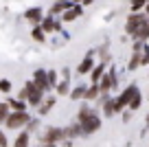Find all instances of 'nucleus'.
Returning a JSON list of instances; mask_svg holds the SVG:
<instances>
[{"label":"nucleus","instance_id":"nucleus-1","mask_svg":"<svg viewBox=\"0 0 149 147\" xmlns=\"http://www.w3.org/2000/svg\"><path fill=\"white\" fill-rule=\"evenodd\" d=\"M29 121H31V114L26 110L24 112H9V116H7V121L2 125L7 130H22V127H26Z\"/></svg>","mask_w":149,"mask_h":147},{"label":"nucleus","instance_id":"nucleus-2","mask_svg":"<svg viewBox=\"0 0 149 147\" xmlns=\"http://www.w3.org/2000/svg\"><path fill=\"white\" fill-rule=\"evenodd\" d=\"M66 127H57V125H51V127H46V132H44L42 136V143L44 145H57V143L66 141Z\"/></svg>","mask_w":149,"mask_h":147},{"label":"nucleus","instance_id":"nucleus-3","mask_svg":"<svg viewBox=\"0 0 149 147\" xmlns=\"http://www.w3.org/2000/svg\"><path fill=\"white\" fill-rule=\"evenodd\" d=\"M116 83H118V79H116V70L110 68L107 73H103V77L99 79L97 86H99V92H105V94H107L112 88H116Z\"/></svg>","mask_w":149,"mask_h":147},{"label":"nucleus","instance_id":"nucleus-4","mask_svg":"<svg viewBox=\"0 0 149 147\" xmlns=\"http://www.w3.org/2000/svg\"><path fill=\"white\" fill-rule=\"evenodd\" d=\"M147 20H149V18H147V15H143V13H130V18H127V24H125V33L134 35V33L138 31V29L143 27Z\"/></svg>","mask_w":149,"mask_h":147},{"label":"nucleus","instance_id":"nucleus-5","mask_svg":"<svg viewBox=\"0 0 149 147\" xmlns=\"http://www.w3.org/2000/svg\"><path fill=\"white\" fill-rule=\"evenodd\" d=\"M79 125H81V132H84V136H88V134H94L99 127H101V116L94 112L92 116H88L86 121H81Z\"/></svg>","mask_w":149,"mask_h":147},{"label":"nucleus","instance_id":"nucleus-6","mask_svg":"<svg viewBox=\"0 0 149 147\" xmlns=\"http://www.w3.org/2000/svg\"><path fill=\"white\" fill-rule=\"evenodd\" d=\"M136 90H138V86H136V83H130V86H127L125 90L118 94V99H116V114L127 106V103H130V99L134 97V92H136Z\"/></svg>","mask_w":149,"mask_h":147},{"label":"nucleus","instance_id":"nucleus-7","mask_svg":"<svg viewBox=\"0 0 149 147\" xmlns=\"http://www.w3.org/2000/svg\"><path fill=\"white\" fill-rule=\"evenodd\" d=\"M24 90L29 92V106H40V103L44 101V92H40L35 86H33V81H26L24 83Z\"/></svg>","mask_w":149,"mask_h":147},{"label":"nucleus","instance_id":"nucleus-8","mask_svg":"<svg viewBox=\"0 0 149 147\" xmlns=\"http://www.w3.org/2000/svg\"><path fill=\"white\" fill-rule=\"evenodd\" d=\"M33 86L37 88L40 92H46L48 90V81H46V70L37 68L35 73H33Z\"/></svg>","mask_w":149,"mask_h":147},{"label":"nucleus","instance_id":"nucleus-9","mask_svg":"<svg viewBox=\"0 0 149 147\" xmlns=\"http://www.w3.org/2000/svg\"><path fill=\"white\" fill-rule=\"evenodd\" d=\"M24 20H26L29 24H33V27H37V24L42 22V9L40 7H31V9H26L24 11Z\"/></svg>","mask_w":149,"mask_h":147},{"label":"nucleus","instance_id":"nucleus-10","mask_svg":"<svg viewBox=\"0 0 149 147\" xmlns=\"http://www.w3.org/2000/svg\"><path fill=\"white\" fill-rule=\"evenodd\" d=\"M81 13H84V7H81V5H72L68 11L61 13V22H72V20H77Z\"/></svg>","mask_w":149,"mask_h":147},{"label":"nucleus","instance_id":"nucleus-11","mask_svg":"<svg viewBox=\"0 0 149 147\" xmlns=\"http://www.w3.org/2000/svg\"><path fill=\"white\" fill-rule=\"evenodd\" d=\"M92 68H94V60H92V53H90V55L84 57V62L77 66V75H86V73H90Z\"/></svg>","mask_w":149,"mask_h":147},{"label":"nucleus","instance_id":"nucleus-12","mask_svg":"<svg viewBox=\"0 0 149 147\" xmlns=\"http://www.w3.org/2000/svg\"><path fill=\"white\" fill-rule=\"evenodd\" d=\"M13 147H31V134H29L26 130H22V132L15 136Z\"/></svg>","mask_w":149,"mask_h":147},{"label":"nucleus","instance_id":"nucleus-13","mask_svg":"<svg viewBox=\"0 0 149 147\" xmlns=\"http://www.w3.org/2000/svg\"><path fill=\"white\" fill-rule=\"evenodd\" d=\"M40 29H42L44 33L59 31V22H57V20H53V18H46V20H42V22H40Z\"/></svg>","mask_w":149,"mask_h":147},{"label":"nucleus","instance_id":"nucleus-14","mask_svg":"<svg viewBox=\"0 0 149 147\" xmlns=\"http://www.w3.org/2000/svg\"><path fill=\"white\" fill-rule=\"evenodd\" d=\"M92 114H94V108H90V106H81V108H79V112H77V123L86 121L88 116H92Z\"/></svg>","mask_w":149,"mask_h":147},{"label":"nucleus","instance_id":"nucleus-15","mask_svg":"<svg viewBox=\"0 0 149 147\" xmlns=\"http://www.w3.org/2000/svg\"><path fill=\"white\" fill-rule=\"evenodd\" d=\"M103 114L105 116H114L116 114V99H107L103 103Z\"/></svg>","mask_w":149,"mask_h":147},{"label":"nucleus","instance_id":"nucleus-16","mask_svg":"<svg viewBox=\"0 0 149 147\" xmlns=\"http://www.w3.org/2000/svg\"><path fill=\"white\" fill-rule=\"evenodd\" d=\"M7 106H9L11 112H24L26 110V103L24 101H18V99H9V101H5Z\"/></svg>","mask_w":149,"mask_h":147},{"label":"nucleus","instance_id":"nucleus-17","mask_svg":"<svg viewBox=\"0 0 149 147\" xmlns=\"http://www.w3.org/2000/svg\"><path fill=\"white\" fill-rule=\"evenodd\" d=\"M99 94H101V92H99V86H97V83H92L90 88H86L84 99H86V101H94V99H99Z\"/></svg>","mask_w":149,"mask_h":147},{"label":"nucleus","instance_id":"nucleus-18","mask_svg":"<svg viewBox=\"0 0 149 147\" xmlns=\"http://www.w3.org/2000/svg\"><path fill=\"white\" fill-rule=\"evenodd\" d=\"M140 103H143V94H140V90H136L134 97L130 99V103H127V108L134 112V110H138V108H140Z\"/></svg>","mask_w":149,"mask_h":147},{"label":"nucleus","instance_id":"nucleus-19","mask_svg":"<svg viewBox=\"0 0 149 147\" xmlns=\"http://www.w3.org/2000/svg\"><path fill=\"white\" fill-rule=\"evenodd\" d=\"M66 136L68 138H77V136H84V132H81V125L79 123H72L66 127Z\"/></svg>","mask_w":149,"mask_h":147},{"label":"nucleus","instance_id":"nucleus-20","mask_svg":"<svg viewBox=\"0 0 149 147\" xmlns=\"http://www.w3.org/2000/svg\"><path fill=\"white\" fill-rule=\"evenodd\" d=\"M103 73H105V66H103V64L94 66V68L90 70V79H92V83H99V79L103 77Z\"/></svg>","mask_w":149,"mask_h":147},{"label":"nucleus","instance_id":"nucleus-21","mask_svg":"<svg viewBox=\"0 0 149 147\" xmlns=\"http://www.w3.org/2000/svg\"><path fill=\"white\" fill-rule=\"evenodd\" d=\"M55 106V97H48L46 101H42L40 103V116H44V114H48L51 112V108Z\"/></svg>","mask_w":149,"mask_h":147},{"label":"nucleus","instance_id":"nucleus-22","mask_svg":"<svg viewBox=\"0 0 149 147\" xmlns=\"http://www.w3.org/2000/svg\"><path fill=\"white\" fill-rule=\"evenodd\" d=\"M68 94H70L72 101H79V99H84V94H86V86H74Z\"/></svg>","mask_w":149,"mask_h":147},{"label":"nucleus","instance_id":"nucleus-23","mask_svg":"<svg viewBox=\"0 0 149 147\" xmlns=\"http://www.w3.org/2000/svg\"><path fill=\"white\" fill-rule=\"evenodd\" d=\"M31 37H33L35 42H40V44H42V42H46V33H44L40 27H33V31H31Z\"/></svg>","mask_w":149,"mask_h":147},{"label":"nucleus","instance_id":"nucleus-24","mask_svg":"<svg viewBox=\"0 0 149 147\" xmlns=\"http://www.w3.org/2000/svg\"><path fill=\"white\" fill-rule=\"evenodd\" d=\"M55 90H57V94L64 97V94H68V92H70V83H68V81H59V83L55 86Z\"/></svg>","mask_w":149,"mask_h":147},{"label":"nucleus","instance_id":"nucleus-25","mask_svg":"<svg viewBox=\"0 0 149 147\" xmlns=\"http://www.w3.org/2000/svg\"><path fill=\"white\" fill-rule=\"evenodd\" d=\"M140 57H143L140 53H134V55H132V60H130V64H127V68H130V70H136V68L140 66Z\"/></svg>","mask_w":149,"mask_h":147},{"label":"nucleus","instance_id":"nucleus-26","mask_svg":"<svg viewBox=\"0 0 149 147\" xmlns=\"http://www.w3.org/2000/svg\"><path fill=\"white\" fill-rule=\"evenodd\" d=\"M9 106H7V103H0V125H2V123H5V121H7V116H9Z\"/></svg>","mask_w":149,"mask_h":147},{"label":"nucleus","instance_id":"nucleus-27","mask_svg":"<svg viewBox=\"0 0 149 147\" xmlns=\"http://www.w3.org/2000/svg\"><path fill=\"white\" fill-rule=\"evenodd\" d=\"M46 81H48V88L57 86V73H55V70H48V73H46Z\"/></svg>","mask_w":149,"mask_h":147},{"label":"nucleus","instance_id":"nucleus-28","mask_svg":"<svg viewBox=\"0 0 149 147\" xmlns=\"http://www.w3.org/2000/svg\"><path fill=\"white\" fill-rule=\"evenodd\" d=\"M145 5H147V0H132V13H138Z\"/></svg>","mask_w":149,"mask_h":147},{"label":"nucleus","instance_id":"nucleus-29","mask_svg":"<svg viewBox=\"0 0 149 147\" xmlns=\"http://www.w3.org/2000/svg\"><path fill=\"white\" fill-rule=\"evenodd\" d=\"M0 92H5V94L11 92V81L9 79H0Z\"/></svg>","mask_w":149,"mask_h":147},{"label":"nucleus","instance_id":"nucleus-30","mask_svg":"<svg viewBox=\"0 0 149 147\" xmlns=\"http://www.w3.org/2000/svg\"><path fill=\"white\" fill-rule=\"evenodd\" d=\"M0 147H9V138H7V134L0 130Z\"/></svg>","mask_w":149,"mask_h":147},{"label":"nucleus","instance_id":"nucleus-31","mask_svg":"<svg viewBox=\"0 0 149 147\" xmlns=\"http://www.w3.org/2000/svg\"><path fill=\"white\" fill-rule=\"evenodd\" d=\"M147 64H149V48L145 51V55L140 57V66H147Z\"/></svg>","mask_w":149,"mask_h":147},{"label":"nucleus","instance_id":"nucleus-32","mask_svg":"<svg viewBox=\"0 0 149 147\" xmlns=\"http://www.w3.org/2000/svg\"><path fill=\"white\" fill-rule=\"evenodd\" d=\"M61 75H64V81H68V79H70V68H64Z\"/></svg>","mask_w":149,"mask_h":147},{"label":"nucleus","instance_id":"nucleus-33","mask_svg":"<svg viewBox=\"0 0 149 147\" xmlns=\"http://www.w3.org/2000/svg\"><path fill=\"white\" fill-rule=\"evenodd\" d=\"M92 2H94V0H84L81 5H86V7H88V5H92Z\"/></svg>","mask_w":149,"mask_h":147},{"label":"nucleus","instance_id":"nucleus-34","mask_svg":"<svg viewBox=\"0 0 149 147\" xmlns=\"http://www.w3.org/2000/svg\"><path fill=\"white\" fill-rule=\"evenodd\" d=\"M70 2H72V5H81V2H84V0H70Z\"/></svg>","mask_w":149,"mask_h":147},{"label":"nucleus","instance_id":"nucleus-35","mask_svg":"<svg viewBox=\"0 0 149 147\" xmlns=\"http://www.w3.org/2000/svg\"><path fill=\"white\" fill-rule=\"evenodd\" d=\"M64 147H72V143H70V141H64Z\"/></svg>","mask_w":149,"mask_h":147},{"label":"nucleus","instance_id":"nucleus-36","mask_svg":"<svg viewBox=\"0 0 149 147\" xmlns=\"http://www.w3.org/2000/svg\"><path fill=\"white\" fill-rule=\"evenodd\" d=\"M145 121H147V125H149V112H147V119H145Z\"/></svg>","mask_w":149,"mask_h":147},{"label":"nucleus","instance_id":"nucleus-37","mask_svg":"<svg viewBox=\"0 0 149 147\" xmlns=\"http://www.w3.org/2000/svg\"><path fill=\"white\" fill-rule=\"evenodd\" d=\"M42 147H57V145H42Z\"/></svg>","mask_w":149,"mask_h":147},{"label":"nucleus","instance_id":"nucleus-38","mask_svg":"<svg viewBox=\"0 0 149 147\" xmlns=\"http://www.w3.org/2000/svg\"><path fill=\"white\" fill-rule=\"evenodd\" d=\"M147 31H149V20H147Z\"/></svg>","mask_w":149,"mask_h":147},{"label":"nucleus","instance_id":"nucleus-39","mask_svg":"<svg viewBox=\"0 0 149 147\" xmlns=\"http://www.w3.org/2000/svg\"><path fill=\"white\" fill-rule=\"evenodd\" d=\"M147 13H149V2H147Z\"/></svg>","mask_w":149,"mask_h":147},{"label":"nucleus","instance_id":"nucleus-40","mask_svg":"<svg viewBox=\"0 0 149 147\" xmlns=\"http://www.w3.org/2000/svg\"><path fill=\"white\" fill-rule=\"evenodd\" d=\"M33 147H37V145H33Z\"/></svg>","mask_w":149,"mask_h":147}]
</instances>
